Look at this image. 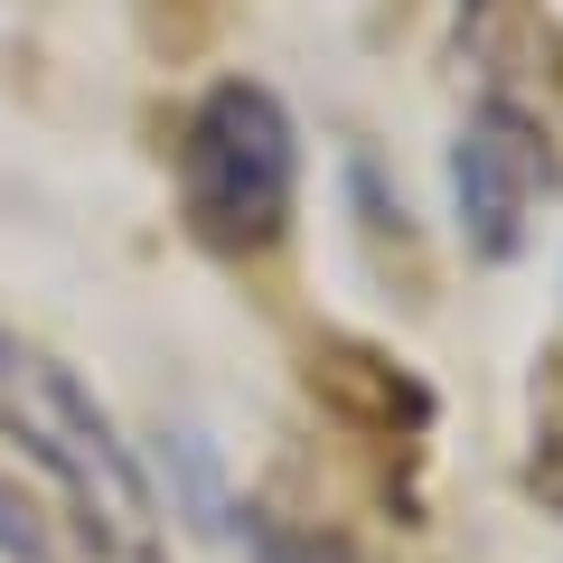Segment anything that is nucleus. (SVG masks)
<instances>
[{
  "label": "nucleus",
  "mask_w": 563,
  "mask_h": 563,
  "mask_svg": "<svg viewBox=\"0 0 563 563\" xmlns=\"http://www.w3.org/2000/svg\"><path fill=\"white\" fill-rule=\"evenodd\" d=\"M0 554L10 563H47V536H38V517H29L10 488H0Z\"/></svg>",
  "instance_id": "6"
},
{
  "label": "nucleus",
  "mask_w": 563,
  "mask_h": 563,
  "mask_svg": "<svg viewBox=\"0 0 563 563\" xmlns=\"http://www.w3.org/2000/svg\"><path fill=\"white\" fill-rule=\"evenodd\" d=\"M301 376H310V395H320L347 432H366V442H422V432H432V385H422L404 357L366 347V339H310Z\"/></svg>",
  "instance_id": "4"
},
{
  "label": "nucleus",
  "mask_w": 563,
  "mask_h": 563,
  "mask_svg": "<svg viewBox=\"0 0 563 563\" xmlns=\"http://www.w3.org/2000/svg\"><path fill=\"white\" fill-rule=\"evenodd\" d=\"M179 207L207 254H273L301 207V132L282 113L273 85L225 76L198 95L179 132Z\"/></svg>",
  "instance_id": "2"
},
{
  "label": "nucleus",
  "mask_w": 563,
  "mask_h": 563,
  "mask_svg": "<svg viewBox=\"0 0 563 563\" xmlns=\"http://www.w3.org/2000/svg\"><path fill=\"white\" fill-rule=\"evenodd\" d=\"M244 536H254L263 563H366L347 536H329L310 517H282V507H244Z\"/></svg>",
  "instance_id": "5"
},
{
  "label": "nucleus",
  "mask_w": 563,
  "mask_h": 563,
  "mask_svg": "<svg viewBox=\"0 0 563 563\" xmlns=\"http://www.w3.org/2000/svg\"><path fill=\"white\" fill-rule=\"evenodd\" d=\"M554 141H544V122L526 113V103L488 95L479 113L461 122V141H451V198H461V244L479 263H517L526 235H536V217L554 207Z\"/></svg>",
  "instance_id": "3"
},
{
  "label": "nucleus",
  "mask_w": 563,
  "mask_h": 563,
  "mask_svg": "<svg viewBox=\"0 0 563 563\" xmlns=\"http://www.w3.org/2000/svg\"><path fill=\"white\" fill-rule=\"evenodd\" d=\"M0 432L20 442L29 470H47V488L66 498V526L95 563H169V526L132 442L76 385V366L47 357L20 329H0Z\"/></svg>",
  "instance_id": "1"
},
{
  "label": "nucleus",
  "mask_w": 563,
  "mask_h": 563,
  "mask_svg": "<svg viewBox=\"0 0 563 563\" xmlns=\"http://www.w3.org/2000/svg\"><path fill=\"white\" fill-rule=\"evenodd\" d=\"M554 413H563V366H554ZM554 442H563V422H554Z\"/></svg>",
  "instance_id": "7"
}]
</instances>
